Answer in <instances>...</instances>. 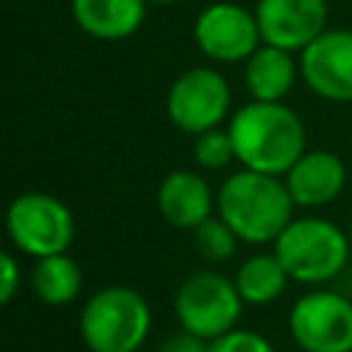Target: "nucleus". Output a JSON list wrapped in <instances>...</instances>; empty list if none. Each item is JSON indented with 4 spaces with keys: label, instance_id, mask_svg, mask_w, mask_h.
<instances>
[{
    "label": "nucleus",
    "instance_id": "6e6552de",
    "mask_svg": "<svg viewBox=\"0 0 352 352\" xmlns=\"http://www.w3.org/2000/svg\"><path fill=\"white\" fill-rule=\"evenodd\" d=\"M289 333L302 352H352V300L316 289L289 311Z\"/></svg>",
    "mask_w": 352,
    "mask_h": 352
},
{
    "label": "nucleus",
    "instance_id": "dca6fc26",
    "mask_svg": "<svg viewBox=\"0 0 352 352\" xmlns=\"http://www.w3.org/2000/svg\"><path fill=\"white\" fill-rule=\"evenodd\" d=\"M30 286L44 305H69L82 292V270L69 253L44 256L33 264Z\"/></svg>",
    "mask_w": 352,
    "mask_h": 352
},
{
    "label": "nucleus",
    "instance_id": "39448f33",
    "mask_svg": "<svg viewBox=\"0 0 352 352\" xmlns=\"http://www.w3.org/2000/svg\"><path fill=\"white\" fill-rule=\"evenodd\" d=\"M245 300L236 292L234 278H226L214 270L190 272L173 297V311L182 330L195 333L206 341H214L236 327Z\"/></svg>",
    "mask_w": 352,
    "mask_h": 352
},
{
    "label": "nucleus",
    "instance_id": "412c9836",
    "mask_svg": "<svg viewBox=\"0 0 352 352\" xmlns=\"http://www.w3.org/2000/svg\"><path fill=\"white\" fill-rule=\"evenodd\" d=\"M19 283H22V270H19V261L14 258V253H0V302H11L19 292Z\"/></svg>",
    "mask_w": 352,
    "mask_h": 352
},
{
    "label": "nucleus",
    "instance_id": "9d476101",
    "mask_svg": "<svg viewBox=\"0 0 352 352\" xmlns=\"http://www.w3.org/2000/svg\"><path fill=\"white\" fill-rule=\"evenodd\" d=\"M300 77L322 99L352 102V30L327 28L300 52Z\"/></svg>",
    "mask_w": 352,
    "mask_h": 352
},
{
    "label": "nucleus",
    "instance_id": "2eb2a0df",
    "mask_svg": "<svg viewBox=\"0 0 352 352\" xmlns=\"http://www.w3.org/2000/svg\"><path fill=\"white\" fill-rule=\"evenodd\" d=\"M300 77V60L289 50L261 44L245 60V88L256 102H283Z\"/></svg>",
    "mask_w": 352,
    "mask_h": 352
},
{
    "label": "nucleus",
    "instance_id": "5701e85b",
    "mask_svg": "<svg viewBox=\"0 0 352 352\" xmlns=\"http://www.w3.org/2000/svg\"><path fill=\"white\" fill-rule=\"evenodd\" d=\"M148 3H154V6H168V3H176V0H148Z\"/></svg>",
    "mask_w": 352,
    "mask_h": 352
},
{
    "label": "nucleus",
    "instance_id": "ddd939ff",
    "mask_svg": "<svg viewBox=\"0 0 352 352\" xmlns=\"http://www.w3.org/2000/svg\"><path fill=\"white\" fill-rule=\"evenodd\" d=\"M157 206L173 228L195 231L217 209V195L198 170H170L157 187Z\"/></svg>",
    "mask_w": 352,
    "mask_h": 352
},
{
    "label": "nucleus",
    "instance_id": "20e7f679",
    "mask_svg": "<svg viewBox=\"0 0 352 352\" xmlns=\"http://www.w3.org/2000/svg\"><path fill=\"white\" fill-rule=\"evenodd\" d=\"M275 256L297 283L319 286L333 280L349 261V234L327 217H297L272 242Z\"/></svg>",
    "mask_w": 352,
    "mask_h": 352
},
{
    "label": "nucleus",
    "instance_id": "423d86ee",
    "mask_svg": "<svg viewBox=\"0 0 352 352\" xmlns=\"http://www.w3.org/2000/svg\"><path fill=\"white\" fill-rule=\"evenodd\" d=\"M6 231L14 248L30 258L66 253L74 239L72 209L50 192H22L6 209Z\"/></svg>",
    "mask_w": 352,
    "mask_h": 352
},
{
    "label": "nucleus",
    "instance_id": "a211bd4d",
    "mask_svg": "<svg viewBox=\"0 0 352 352\" xmlns=\"http://www.w3.org/2000/svg\"><path fill=\"white\" fill-rule=\"evenodd\" d=\"M195 248L198 253L209 261V264H223L236 253V245L242 242L234 228L217 214V217H206L195 231Z\"/></svg>",
    "mask_w": 352,
    "mask_h": 352
},
{
    "label": "nucleus",
    "instance_id": "aec40b11",
    "mask_svg": "<svg viewBox=\"0 0 352 352\" xmlns=\"http://www.w3.org/2000/svg\"><path fill=\"white\" fill-rule=\"evenodd\" d=\"M209 352H278L272 346V341L256 330H228L226 336L214 338L209 344Z\"/></svg>",
    "mask_w": 352,
    "mask_h": 352
},
{
    "label": "nucleus",
    "instance_id": "f3484780",
    "mask_svg": "<svg viewBox=\"0 0 352 352\" xmlns=\"http://www.w3.org/2000/svg\"><path fill=\"white\" fill-rule=\"evenodd\" d=\"M236 292L248 305H270L275 302L286 283H289V272L283 267V261L272 253H256L250 258H245L234 275Z\"/></svg>",
    "mask_w": 352,
    "mask_h": 352
},
{
    "label": "nucleus",
    "instance_id": "f03ea898",
    "mask_svg": "<svg viewBox=\"0 0 352 352\" xmlns=\"http://www.w3.org/2000/svg\"><path fill=\"white\" fill-rule=\"evenodd\" d=\"M217 214L248 245H267L294 220V201L280 176L242 168L217 190Z\"/></svg>",
    "mask_w": 352,
    "mask_h": 352
},
{
    "label": "nucleus",
    "instance_id": "4468645a",
    "mask_svg": "<svg viewBox=\"0 0 352 352\" xmlns=\"http://www.w3.org/2000/svg\"><path fill=\"white\" fill-rule=\"evenodd\" d=\"M148 0H72V16L82 33L99 41H121L140 30Z\"/></svg>",
    "mask_w": 352,
    "mask_h": 352
},
{
    "label": "nucleus",
    "instance_id": "b1692460",
    "mask_svg": "<svg viewBox=\"0 0 352 352\" xmlns=\"http://www.w3.org/2000/svg\"><path fill=\"white\" fill-rule=\"evenodd\" d=\"M349 245H352V231H349Z\"/></svg>",
    "mask_w": 352,
    "mask_h": 352
},
{
    "label": "nucleus",
    "instance_id": "f257e3e1",
    "mask_svg": "<svg viewBox=\"0 0 352 352\" xmlns=\"http://www.w3.org/2000/svg\"><path fill=\"white\" fill-rule=\"evenodd\" d=\"M228 135L234 140L236 162L270 176H286L305 151V126L283 102L250 99L231 116Z\"/></svg>",
    "mask_w": 352,
    "mask_h": 352
},
{
    "label": "nucleus",
    "instance_id": "6ab92c4d",
    "mask_svg": "<svg viewBox=\"0 0 352 352\" xmlns=\"http://www.w3.org/2000/svg\"><path fill=\"white\" fill-rule=\"evenodd\" d=\"M192 160L204 170H220L228 162H234L236 151H234V140L228 135V126L226 129L214 126V129H206V132L195 135V140H192Z\"/></svg>",
    "mask_w": 352,
    "mask_h": 352
},
{
    "label": "nucleus",
    "instance_id": "9b49d317",
    "mask_svg": "<svg viewBox=\"0 0 352 352\" xmlns=\"http://www.w3.org/2000/svg\"><path fill=\"white\" fill-rule=\"evenodd\" d=\"M261 41L302 52L327 30V0H256Z\"/></svg>",
    "mask_w": 352,
    "mask_h": 352
},
{
    "label": "nucleus",
    "instance_id": "0eeeda50",
    "mask_svg": "<svg viewBox=\"0 0 352 352\" xmlns=\"http://www.w3.org/2000/svg\"><path fill=\"white\" fill-rule=\"evenodd\" d=\"M231 107V85L212 66H192L182 72L165 96L170 124L187 135H201L226 121Z\"/></svg>",
    "mask_w": 352,
    "mask_h": 352
},
{
    "label": "nucleus",
    "instance_id": "4be33fe9",
    "mask_svg": "<svg viewBox=\"0 0 352 352\" xmlns=\"http://www.w3.org/2000/svg\"><path fill=\"white\" fill-rule=\"evenodd\" d=\"M209 344L212 341H206V338H201L195 333L182 330V333H170L160 344V352H209Z\"/></svg>",
    "mask_w": 352,
    "mask_h": 352
},
{
    "label": "nucleus",
    "instance_id": "1a4fd4ad",
    "mask_svg": "<svg viewBox=\"0 0 352 352\" xmlns=\"http://www.w3.org/2000/svg\"><path fill=\"white\" fill-rule=\"evenodd\" d=\"M192 38L214 63H242L264 44L256 11H248L231 0L209 3L195 19Z\"/></svg>",
    "mask_w": 352,
    "mask_h": 352
},
{
    "label": "nucleus",
    "instance_id": "7ed1b4c3",
    "mask_svg": "<svg viewBox=\"0 0 352 352\" xmlns=\"http://www.w3.org/2000/svg\"><path fill=\"white\" fill-rule=\"evenodd\" d=\"M151 333V308L132 286H104L80 314V338L91 352H138Z\"/></svg>",
    "mask_w": 352,
    "mask_h": 352
},
{
    "label": "nucleus",
    "instance_id": "f8f14e48",
    "mask_svg": "<svg viewBox=\"0 0 352 352\" xmlns=\"http://www.w3.org/2000/svg\"><path fill=\"white\" fill-rule=\"evenodd\" d=\"M286 190L294 206H327L336 201L346 184V165L338 154L314 148L286 170Z\"/></svg>",
    "mask_w": 352,
    "mask_h": 352
}]
</instances>
